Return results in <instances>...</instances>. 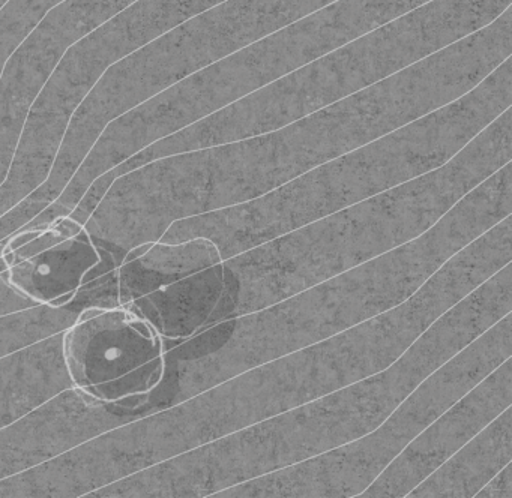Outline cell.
<instances>
[{"instance_id": "obj_7", "label": "cell", "mask_w": 512, "mask_h": 498, "mask_svg": "<svg viewBox=\"0 0 512 498\" xmlns=\"http://www.w3.org/2000/svg\"><path fill=\"white\" fill-rule=\"evenodd\" d=\"M512 0H431L235 104L155 141L124 168L271 131L374 86L496 20Z\"/></svg>"}, {"instance_id": "obj_10", "label": "cell", "mask_w": 512, "mask_h": 498, "mask_svg": "<svg viewBox=\"0 0 512 498\" xmlns=\"http://www.w3.org/2000/svg\"><path fill=\"white\" fill-rule=\"evenodd\" d=\"M512 356V312L446 360L364 437L221 489L215 498H353L443 411Z\"/></svg>"}, {"instance_id": "obj_14", "label": "cell", "mask_w": 512, "mask_h": 498, "mask_svg": "<svg viewBox=\"0 0 512 498\" xmlns=\"http://www.w3.org/2000/svg\"><path fill=\"white\" fill-rule=\"evenodd\" d=\"M509 405H512V356L419 432L359 497H407Z\"/></svg>"}, {"instance_id": "obj_12", "label": "cell", "mask_w": 512, "mask_h": 498, "mask_svg": "<svg viewBox=\"0 0 512 498\" xmlns=\"http://www.w3.org/2000/svg\"><path fill=\"white\" fill-rule=\"evenodd\" d=\"M62 354L77 392L98 404L149 395L166 374L160 330L124 306L83 311L65 332Z\"/></svg>"}, {"instance_id": "obj_3", "label": "cell", "mask_w": 512, "mask_h": 498, "mask_svg": "<svg viewBox=\"0 0 512 498\" xmlns=\"http://www.w3.org/2000/svg\"><path fill=\"white\" fill-rule=\"evenodd\" d=\"M508 215H512V162L482 180L412 242L274 305L230 318L233 330L226 344L188 362L182 396L190 398L406 302L449 258Z\"/></svg>"}, {"instance_id": "obj_15", "label": "cell", "mask_w": 512, "mask_h": 498, "mask_svg": "<svg viewBox=\"0 0 512 498\" xmlns=\"http://www.w3.org/2000/svg\"><path fill=\"white\" fill-rule=\"evenodd\" d=\"M2 258L8 284L43 305L76 294L85 276L101 263L88 230L73 218L17 234L5 245Z\"/></svg>"}, {"instance_id": "obj_17", "label": "cell", "mask_w": 512, "mask_h": 498, "mask_svg": "<svg viewBox=\"0 0 512 498\" xmlns=\"http://www.w3.org/2000/svg\"><path fill=\"white\" fill-rule=\"evenodd\" d=\"M220 263V249L208 237H190L179 242L163 240L145 246L136 258L125 263L136 267L137 278L121 279V285L125 293L134 290V296H149L172 282Z\"/></svg>"}, {"instance_id": "obj_11", "label": "cell", "mask_w": 512, "mask_h": 498, "mask_svg": "<svg viewBox=\"0 0 512 498\" xmlns=\"http://www.w3.org/2000/svg\"><path fill=\"white\" fill-rule=\"evenodd\" d=\"M224 0H137L80 39L32 104L11 176L43 177L55 164L71 119L104 72L173 27Z\"/></svg>"}, {"instance_id": "obj_6", "label": "cell", "mask_w": 512, "mask_h": 498, "mask_svg": "<svg viewBox=\"0 0 512 498\" xmlns=\"http://www.w3.org/2000/svg\"><path fill=\"white\" fill-rule=\"evenodd\" d=\"M512 107V56L454 102L350 150L247 203L175 225L166 242L208 237L235 257L448 162Z\"/></svg>"}, {"instance_id": "obj_1", "label": "cell", "mask_w": 512, "mask_h": 498, "mask_svg": "<svg viewBox=\"0 0 512 498\" xmlns=\"http://www.w3.org/2000/svg\"><path fill=\"white\" fill-rule=\"evenodd\" d=\"M512 56V8L398 74L293 122L176 153L173 176L191 216L262 197L295 177L433 113Z\"/></svg>"}, {"instance_id": "obj_9", "label": "cell", "mask_w": 512, "mask_h": 498, "mask_svg": "<svg viewBox=\"0 0 512 498\" xmlns=\"http://www.w3.org/2000/svg\"><path fill=\"white\" fill-rule=\"evenodd\" d=\"M334 0H224L110 66L71 119L53 177L74 170L109 123L190 75Z\"/></svg>"}, {"instance_id": "obj_5", "label": "cell", "mask_w": 512, "mask_h": 498, "mask_svg": "<svg viewBox=\"0 0 512 498\" xmlns=\"http://www.w3.org/2000/svg\"><path fill=\"white\" fill-rule=\"evenodd\" d=\"M509 312L511 263L437 318L383 371L202 444L182 465V491L211 497L364 437L431 372Z\"/></svg>"}, {"instance_id": "obj_8", "label": "cell", "mask_w": 512, "mask_h": 498, "mask_svg": "<svg viewBox=\"0 0 512 498\" xmlns=\"http://www.w3.org/2000/svg\"><path fill=\"white\" fill-rule=\"evenodd\" d=\"M431 0H334L190 75L107 125L85 167L125 162L155 141L235 104L329 51Z\"/></svg>"}, {"instance_id": "obj_16", "label": "cell", "mask_w": 512, "mask_h": 498, "mask_svg": "<svg viewBox=\"0 0 512 498\" xmlns=\"http://www.w3.org/2000/svg\"><path fill=\"white\" fill-rule=\"evenodd\" d=\"M512 461V407L452 453L407 497L470 498Z\"/></svg>"}, {"instance_id": "obj_20", "label": "cell", "mask_w": 512, "mask_h": 498, "mask_svg": "<svg viewBox=\"0 0 512 498\" xmlns=\"http://www.w3.org/2000/svg\"><path fill=\"white\" fill-rule=\"evenodd\" d=\"M512 497V465L508 464L494 474L473 498H511Z\"/></svg>"}, {"instance_id": "obj_13", "label": "cell", "mask_w": 512, "mask_h": 498, "mask_svg": "<svg viewBox=\"0 0 512 498\" xmlns=\"http://www.w3.org/2000/svg\"><path fill=\"white\" fill-rule=\"evenodd\" d=\"M137 0H65L11 54L0 72V177L10 170L29 111L64 54Z\"/></svg>"}, {"instance_id": "obj_2", "label": "cell", "mask_w": 512, "mask_h": 498, "mask_svg": "<svg viewBox=\"0 0 512 498\" xmlns=\"http://www.w3.org/2000/svg\"><path fill=\"white\" fill-rule=\"evenodd\" d=\"M511 161L509 107L440 167L224 260L223 293L200 332L412 242Z\"/></svg>"}, {"instance_id": "obj_18", "label": "cell", "mask_w": 512, "mask_h": 498, "mask_svg": "<svg viewBox=\"0 0 512 498\" xmlns=\"http://www.w3.org/2000/svg\"><path fill=\"white\" fill-rule=\"evenodd\" d=\"M224 288L223 263L193 273L149 294L161 327L175 339L200 332L214 311Z\"/></svg>"}, {"instance_id": "obj_19", "label": "cell", "mask_w": 512, "mask_h": 498, "mask_svg": "<svg viewBox=\"0 0 512 498\" xmlns=\"http://www.w3.org/2000/svg\"><path fill=\"white\" fill-rule=\"evenodd\" d=\"M65 0H8L0 9V72L40 21Z\"/></svg>"}, {"instance_id": "obj_4", "label": "cell", "mask_w": 512, "mask_h": 498, "mask_svg": "<svg viewBox=\"0 0 512 498\" xmlns=\"http://www.w3.org/2000/svg\"><path fill=\"white\" fill-rule=\"evenodd\" d=\"M511 261L508 215L449 258L406 302L194 395L188 443L202 446L383 371L437 318Z\"/></svg>"}]
</instances>
